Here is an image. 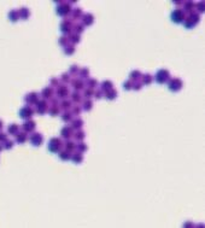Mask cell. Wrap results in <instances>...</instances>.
Here are the masks:
<instances>
[{
    "instance_id": "obj_6",
    "label": "cell",
    "mask_w": 205,
    "mask_h": 228,
    "mask_svg": "<svg viewBox=\"0 0 205 228\" xmlns=\"http://www.w3.org/2000/svg\"><path fill=\"white\" fill-rule=\"evenodd\" d=\"M182 87H183V82L179 77H173L168 81V88L172 92H179L182 89Z\"/></svg>"
},
{
    "instance_id": "obj_30",
    "label": "cell",
    "mask_w": 205,
    "mask_h": 228,
    "mask_svg": "<svg viewBox=\"0 0 205 228\" xmlns=\"http://www.w3.org/2000/svg\"><path fill=\"white\" fill-rule=\"evenodd\" d=\"M75 164H81L83 162V156H82V153H79V152H75L71 155V158H70Z\"/></svg>"
},
{
    "instance_id": "obj_55",
    "label": "cell",
    "mask_w": 205,
    "mask_h": 228,
    "mask_svg": "<svg viewBox=\"0 0 205 228\" xmlns=\"http://www.w3.org/2000/svg\"><path fill=\"white\" fill-rule=\"evenodd\" d=\"M94 97L97 99H101L102 97H104V92H102L101 89H98V91H94Z\"/></svg>"
},
{
    "instance_id": "obj_60",
    "label": "cell",
    "mask_w": 205,
    "mask_h": 228,
    "mask_svg": "<svg viewBox=\"0 0 205 228\" xmlns=\"http://www.w3.org/2000/svg\"><path fill=\"white\" fill-rule=\"evenodd\" d=\"M1 150H3V146H1V145H0V152H1Z\"/></svg>"
},
{
    "instance_id": "obj_21",
    "label": "cell",
    "mask_w": 205,
    "mask_h": 228,
    "mask_svg": "<svg viewBox=\"0 0 205 228\" xmlns=\"http://www.w3.org/2000/svg\"><path fill=\"white\" fill-rule=\"evenodd\" d=\"M18 15H19V18L23 19V21H27L29 17H30V10L28 8H20L18 10Z\"/></svg>"
},
{
    "instance_id": "obj_50",
    "label": "cell",
    "mask_w": 205,
    "mask_h": 228,
    "mask_svg": "<svg viewBox=\"0 0 205 228\" xmlns=\"http://www.w3.org/2000/svg\"><path fill=\"white\" fill-rule=\"evenodd\" d=\"M50 83H51V88H57L58 86H60V82H59V79H57V77H52L51 80H50Z\"/></svg>"
},
{
    "instance_id": "obj_9",
    "label": "cell",
    "mask_w": 205,
    "mask_h": 228,
    "mask_svg": "<svg viewBox=\"0 0 205 228\" xmlns=\"http://www.w3.org/2000/svg\"><path fill=\"white\" fill-rule=\"evenodd\" d=\"M34 113H35V111H34V109L31 108V106L25 105V106H23V108L19 110L18 116H19L20 118H23V119L27 121V119H31V117H33Z\"/></svg>"
},
{
    "instance_id": "obj_26",
    "label": "cell",
    "mask_w": 205,
    "mask_h": 228,
    "mask_svg": "<svg viewBox=\"0 0 205 228\" xmlns=\"http://www.w3.org/2000/svg\"><path fill=\"white\" fill-rule=\"evenodd\" d=\"M117 96H118V93H117V91H116L115 88L104 92V97H105L107 100H115L116 98H117Z\"/></svg>"
},
{
    "instance_id": "obj_33",
    "label": "cell",
    "mask_w": 205,
    "mask_h": 228,
    "mask_svg": "<svg viewBox=\"0 0 205 228\" xmlns=\"http://www.w3.org/2000/svg\"><path fill=\"white\" fill-rule=\"evenodd\" d=\"M152 81H153V76L151 75V74H145V75L141 76V83H142V86L144 85H147V86L151 85Z\"/></svg>"
},
{
    "instance_id": "obj_12",
    "label": "cell",
    "mask_w": 205,
    "mask_h": 228,
    "mask_svg": "<svg viewBox=\"0 0 205 228\" xmlns=\"http://www.w3.org/2000/svg\"><path fill=\"white\" fill-rule=\"evenodd\" d=\"M36 129V122L33 119H27L25 122L22 124V132L25 133V134H30V133H34Z\"/></svg>"
},
{
    "instance_id": "obj_4",
    "label": "cell",
    "mask_w": 205,
    "mask_h": 228,
    "mask_svg": "<svg viewBox=\"0 0 205 228\" xmlns=\"http://www.w3.org/2000/svg\"><path fill=\"white\" fill-rule=\"evenodd\" d=\"M47 147H49L50 152L58 153L59 151H62V149H63V141H62V139H59V138H51Z\"/></svg>"
},
{
    "instance_id": "obj_49",
    "label": "cell",
    "mask_w": 205,
    "mask_h": 228,
    "mask_svg": "<svg viewBox=\"0 0 205 228\" xmlns=\"http://www.w3.org/2000/svg\"><path fill=\"white\" fill-rule=\"evenodd\" d=\"M194 8H197V10H198L197 12L200 15V13H203V12H204V10H205V4H204L203 1L195 3V6H194Z\"/></svg>"
},
{
    "instance_id": "obj_23",
    "label": "cell",
    "mask_w": 205,
    "mask_h": 228,
    "mask_svg": "<svg viewBox=\"0 0 205 228\" xmlns=\"http://www.w3.org/2000/svg\"><path fill=\"white\" fill-rule=\"evenodd\" d=\"M71 108H72V103L70 102V100H68V99H63L59 103V109L63 110V111H69Z\"/></svg>"
},
{
    "instance_id": "obj_39",
    "label": "cell",
    "mask_w": 205,
    "mask_h": 228,
    "mask_svg": "<svg viewBox=\"0 0 205 228\" xmlns=\"http://www.w3.org/2000/svg\"><path fill=\"white\" fill-rule=\"evenodd\" d=\"M86 85H87V88H92V89H94L95 87H98V81L95 79H91V77H88L87 80H86V82H85Z\"/></svg>"
},
{
    "instance_id": "obj_28",
    "label": "cell",
    "mask_w": 205,
    "mask_h": 228,
    "mask_svg": "<svg viewBox=\"0 0 205 228\" xmlns=\"http://www.w3.org/2000/svg\"><path fill=\"white\" fill-rule=\"evenodd\" d=\"M68 40H69V44L75 46L76 44H79L81 41V36L77 35V34H74V33H71V34L68 35Z\"/></svg>"
},
{
    "instance_id": "obj_40",
    "label": "cell",
    "mask_w": 205,
    "mask_h": 228,
    "mask_svg": "<svg viewBox=\"0 0 205 228\" xmlns=\"http://www.w3.org/2000/svg\"><path fill=\"white\" fill-rule=\"evenodd\" d=\"M182 4H183V8H184V12H191V11L194 10L195 3L189 1V0H188V1H183Z\"/></svg>"
},
{
    "instance_id": "obj_1",
    "label": "cell",
    "mask_w": 205,
    "mask_h": 228,
    "mask_svg": "<svg viewBox=\"0 0 205 228\" xmlns=\"http://www.w3.org/2000/svg\"><path fill=\"white\" fill-rule=\"evenodd\" d=\"M199 22H200V15L198 12L191 11V12H188V15H186V18H184V21L182 23L186 29H192Z\"/></svg>"
},
{
    "instance_id": "obj_27",
    "label": "cell",
    "mask_w": 205,
    "mask_h": 228,
    "mask_svg": "<svg viewBox=\"0 0 205 228\" xmlns=\"http://www.w3.org/2000/svg\"><path fill=\"white\" fill-rule=\"evenodd\" d=\"M141 72L139 71V70H133V71H131V74H129V81H132V82H136V81H139V80L141 79Z\"/></svg>"
},
{
    "instance_id": "obj_45",
    "label": "cell",
    "mask_w": 205,
    "mask_h": 228,
    "mask_svg": "<svg viewBox=\"0 0 205 228\" xmlns=\"http://www.w3.org/2000/svg\"><path fill=\"white\" fill-rule=\"evenodd\" d=\"M70 110H71L70 112H71V115H72V116H80V115H81V112H82V108H81L80 105H74Z\"/></svg>"
},
{
    "instance_id": "obj_42",
    "label": "cell",
    "mask_w": 205,
    "mask_h": 228,
    "mask_svg": "<svg viewBox=\"0 0 205 228\" xmlns=\"http://www.w3.org/2000/svg\"><path fill=\"white\" fill-rule=\"evenodd\" d=\"M92 97H94V89H92V88H85L83 89V94H82V98L91 99Z\"/></svg>"
},
{
    "instance_id": "obj_53",
    "label": "cell",
    "mask_w": 205,
    "mask_h": 228,
    "mask_svg": "<svg viewBox=\"0 0 205 228\" xmlns=\"http://www.w3.org/2000/svg\"><path fill=\"white\" fill-rule=\"evenodd\" d=\"M141 88H142V83H141V82H139V81H136V82H133L132 89H134V91H140Z\"/></svg>"
},
{
    "instance_id": "obj_32",
    "label": "cell",
    "mask_w": 205,
    "mask_h": 228,
    "mask_svg": "<svg viewBox=\"0 0 205 228\" xmlns=\"http://www.w3.org/2000/svg\"><path fill=\"white\" fill-rule=\"evenodd\" d=\"M82 110H85V111H91L92 109H93V102L91 99H85L83 102H82Z\"/></svg>"
},
{
    "instance_id": "obj_5",
    "label": "cell",
    "mask_w": 205,
    "mask_h": 228,
    "mask_svg": "<svg viewBox=\"0 0 205 228\" xmlns=\"http://www.w3.org/2000/svg\"><path fill=\"white\" fill-rule=\"evenodd\" d=\"M72 21L71 19H63L62 23L59 24V30L64 36H68L69 34H71L72 31Z\"/></svg>"
},
{
    "instance_id": "obj_7",
    "label": "cell",
    "mask_w": 205,
    "mask_h": 228,
    "mask_svg": "<svg viewBox=\"0 0 205 228\" xmlns=\"http://www.w3.org/2000/svg\"><path fill=\"white\" fill-rule=\"evenodd\" d=\"M186 15L187 13L184 12L183 10L181 9H176L172 12V15H170V18H172V21L174 23H182L184 21V18H186Z\"/></svg>"
},
{
    "instance_id": "obj_10",
    "label": "cell",
    "mask_w": 205,
    "mask_h": 228,
    "mask_svg": "<svg viewBox=\"0 0 205 228\" xmlns=\"http://www.w3.org/2000/svg\"><path fill=\"white\" fill-rule=\"evenodd\" d=\"M57 94V98L58 99H66L68 97H69V94H70V91H69V87L68 86H65V85H60V86H58L57 88H56V92H54Z\"/></svg>"
},
{
    "instance_id": "obj_18",
    "label": "cell",
    "mask_w": 205,
    "mask_h": 228,
    "mask_svg": "<svg viewBox=\"0 0 205 228\" xmlns=\"http://www.w3.org/2000/svg\"><path fill=\"white\" fill-rule=\"evenodd\" d=\"M70 102L74 103L75 105H79L80 103L83 102V98H82V96L80 94V92H72L70 93Z\"/></svg>"
},
{
    "instance_id": "obj_46",
    "label": "cell",
    "mask_w": 205,
    "mask_h": 228,
    "mask_svg": "<svg viewBox=\"0 0 205 228\" xmlns=\"http://www.w3.org/2000/svg\"><path fill=\"white\" fill-rule=\"evenodd\" d=\"M76 150H77L79 153H83L88 150V146L85 143H77L76 144Z\"/></svg>"
},
{
    "instance_id": "obj_3",
    "label": "cell",
    "mask_w": 205,
    "mask_h": 228,
    "mask_svg": "<svg viewBox=\"0 0 205 228\" xmlns=\"http://www.w3.org/2000/svg\"><path fill=\"white\" fill-rule=\"evenodd\" d=\"M56 11H57V15H58V16H60V17H66V16H69L70 13H71L72 9H71L70 3H68V1H60V3L57 5Z\"/></svg>"
},
{
    "instance_id": "obj_41",
    "label": "cell",
    "mask_w": 205,
    "mask_h": 228,
    "mask_svg": "<svg viewBox=\"0 0 205 228\" xmlns=\"http://www.w3.org/2000/svg\"><path fill=\"white\" fill-rule=\"evenodd\" d=\"M79 75L81 76V80H83V79L87 80L88 77H90V69L88 68H80Z\"/></svg>"
},
{
    "instance_id": "obj_2",
    "label": "cell",
    "mask_w": 205,
    "mask_h": 228,
    "mask_svg": "<svg viewBox=\"0 0 205 228\" xmlns=\"http://www.w3.org/2000/svg\"><path fill=\"white\" fill-rule=\"evenodd\" d=\"M170 79H172V77H170V72L167 69H159L158 71L156 72V75L153 76V80L157 83H159V85L168 83V81Z\"/></svg>"
},
{
    "instance_id": "obj_35",
    "label": "cell",
    "mask_w": 205,
    "mask_h": 228,
    "mask_svg": "<svg viewBox=\"0 0 205 228\" xmlns=\"http://www.w3.org/2000/svg\"><path fill=\"white\" fill-rule=\"evenodd\" d=\"M9 19L12 23H16L19 19V15H18V10H11L9 12Z\"/></svg>"
},
{
    "instance_id": "obj_58",
    "label": "cell",
    "mask_w": 205,
    "mask_h": 228,
    "mask_svg": "<svg viewBox=\"0 0 205 228\" xmlns=\"http://www.w3.org/2000/svg\"><path fill=\"white\" fill-rule=\"evenodd\" d=\"M3 127H4V123H3V121L0 119V132L3 130Z\"/></svg>"
},
{
    "instance_id": "obj_17",
    "label": "cell",
    "mask_w": 205,
    "mask_h": 228,
    "mask_svg": "<svg viewBox=\"0 0 205 228\" xmlns=\"http://www.w3.org/2000/svg\"><path fill=\"white\" fill-rule=\"evenodd\" d=\"M82 25L83 27H90V25H92L93 23H94V16L92 15V13H86V15H83L82 16Z\"/></svg>"
},
{
    "instance_id": "obj_22",
    "label": "cell",
    "mask_w": 205,
    "mask_h": 228,
    "mask_svg": "<svg viewBox=\"0 0 205 228\" xmlns=\"http://www.w3.org/2000/svg\"><path fill=\"white\" fill-rule=\"evenodd\" d=\"M63 147H64L65 151L71 153V152H74L75 150H76V144H75L72 140H66L65 143H63Z\"/></svg>"
},
{
    "instance_id": "obj_11",
    "label": "cell",
    "mask_w": 205,
    "mask_h": 228,
    "mask_svg": "<svg viewBox=\"0 0 205 228\" xmlns=\"http://www.w3.org/2000/svg\"><path fill=\"white\" fill-rule=\"evenodd\" d=\"M35 110L39 115H45V113H47V111H49V103H47V100H44V99H40L39 102L35 104Z\"/></svg>"
},
{
    "instance_id": "obj_56",
    "label": "cell",
    "mask_w": 205,
    "mask_h": 228,
    "mask_svg": "<svg viewBox=\"0 0 205 228\" xmlns=\"http://www.w3.org/2000/svg\"><path fill=\"white\" fill-rule=\"evenodd\" d=\"M6 140H8V134L0 132V144H4Z\"/></svg>"
},
{
    "instance_id": "obj_31",
    "label": "cell",
    "mask_w": 205,
    "mask_h": 228,
    "mask_svg": "<svg viewBox=\"0 0 205 228\" xmlns=\"http://www.w3.org/2000/svg\"><path fill=\"white\" fill-rule=\"evenodd\" d=\"M28 140V134H25L23 132H19L16 135V143L17 144H24Z\"/></svg>"
},
{
    "instance_id": "obj_14",
    "label": "cell",
    "mask_w": 205,
    "mask_h": 228,
    "mask_svg": "<svg viewBox=\"0 0 205 228\" xmlns=\"http://www.w3.org/2000/svg\"><path fill=\"white\" fill-rule=\"evenodd\" d=\"M70 85L72 86V88H74L75 92H80L82 89H85V81H83V80H81V79H76V77L72 79L70 81Z\"/></svg>"
},
{
    "instance_id": "obj_19",
    "label": "cell",
    "mask_w": 205,
    "mask_h": 228,
    "mask_svg": "<svg viewBox=\"0 0 205 228\" xmlns=\"http://www.w3.org/2000/svg\"><path fill=\"white\" fill-rule=\"evenodd\" d=\"M70 123H71L70 128L72 130H80V129H82V127H83V121L81 118H72Z\"/></svg>"
},
{
    "instance_id": "obj_15",
    "label": "cell",
    "mask_w": 205,
    "mask_h": 228,
    "mask_svg": "<svg viewBox=\"0 0 205 228\" xmlns=\"http://www.w3.org/2000/svg\"><path fill=\"white\" fill-rule=\"evenodd\" d=\"M72 134H74V130L70 128L69 126H65L60 130V138L65 139V140H70V138H72Z\"/></svg>"
},
{
    "instance_id": "obj_29",
    "label": "cell",
    "mask_w": 205,
    "mask_h": 228,
    "mask_svg": "<svg viewBox=\"0 0 205 228\" xmlns=\"http://www.w3.org/2000/svg\"><path fill=\"white\" fill-rule=\"evenodd\" d=\"M60 118H62V121H63V122L69 123V122H71V121H72L74 116L71 115L70 111H63V112L60 113Z\"/></svg>"
},
{
    "instance_id": "obj_57",
    "label": "cell",
    "mask_w": 205,
    "mask_h": 228,
    "mask_svg": "<svg viewBox=\"0 0 205 228\" xmlns=\"http://www.w3.org/2000/svg\"><path fill=\"white\" fill-rule=\"evenodd\" d=\"M192 226H193V225L191 223V222H187L186 225H184V227H183V228H192Z\"/></svg>"
},
{
    "instance_id": "obj_44",
    "label": "cell",
    "mask_w": 205,
    "mask_h": 228,
    "mask_svg": "<svg viewBox=\"0 0 205 228\" xmlns=\"http://www.w3.org/2000/svg\"><path fill=\"white\" fill-rule=\"evenodd\" d=\"M79 71H80L79 65L74 64V65H71L69 68V72H68V74H69L70 76H76V75H79Z\"/></svg>"
},
{
    "instance_id": "obj_25",
    "label": "cell",
    "mask_w": 205,
    "mask_h": 228,
    "mask_svg": "<svg viewBox=\"0 0 205 228\" xmlns=\"http://www.w3.org/2000/svg\"><path fill=\"white\" fill-rule=\"evenodd\" d=\"M70 15H71V18L74 19V21H77V19L82 18V16H83V11H82V9H80V8H76L71 11Z\"/></svg>"
},
{
    "instance_id": "obj_13",
    "label": "cell",
    "mask_w": 205,
    "mask_h": 228,
    "mask_svg": "<svg viewBox=\"0 0 205 228\" xmlns=\"http://www.w3.org/2000/svg\"><path fill=\"white\" fill-rule=\"evenodd\" d=\"M39 94L36 92H30V93H28L25 97H24V102L28 104L29 106H31V105H35L38 102H39Z\"/></svg>"
},
{
    "instance_id": "obj_51",
    "label": "cell",
    "mask_w": 205,
    "mask_h": 228,
    "mask_svg": "<svg viewBox=\"0 0 205 228\" xmlns=\"http://www.w3.org/2000/svg\"><path fill=\"white\" fill-rule=\"evenodd\" d=\"M58 42H59L60 46H63V47L68 46V45H69V40H68V36H64V35L60 36L59 40H58Z\"/></svg>"
},
{
    "instance_id": "obj_24",
    "label": "cell",
    "mask_w": 205,
    "mask_h": 228,
    "mask_svg": "<svg viewBox=\"0 0 205 228\" xmlns=\"http://www.w3.org/2000/svg\"><path fill=\"white\" fill-rule=\"evenodd\" d=\"M72 138L76 140L77 143H83V140H85V138H86V133L82 130V129L76 130V132L72 134Z\"/></svg>"
},
{
    "instance_id": "obj_47",
    "label": "cell",
    "mask_w": 205,
    "mask_h": 228,
    "mask_svg": "<svg viewBox=\"0 0 205 228\" xmlns=\"http://www.w3.org/2000/svg\"><path fill=\"white\" fill-rule=\"evenodd\" d=\"M47 112H49L52 117H56V116H58L59 113H60V109L59 108H52V106H50L49 111H47Z\"/></svg>"
},
{
    "instance_id": "obj_37",
    "label": "cell",
    "mask_w": 205,
    "mask_h": 228,
    "mask_svg": "<svg viewBox=\"0 0 205 228\" xmlns=\"http://www.w3.org/2000/svg\"><path fill=\"white\" fill-rule=\"evenodd\" d=\"M70 81H71V77H70V75L68 72H64V74H62L60 75V77H59V82L60 83H63V85H68V83H70Z\"/></svg>"
},
{
    "instance_id": "obj_52",
    "label": "cell",
    "mask_w": 205,
    "mask_h": 228,
    "mask_svg": "<svg viewBox=\"0 0 205 228\" xmlns=\"http://www.w3.org/2000/svg\"><path fill=\"white\" fill-rule=\"evenodd\" d=\"M13 145H15V143H13L12 140H9V139H8V140H6V141L4 143V146H3V147H4L5 150H11L12 147H13Z\"/></svg>"
},
{
    "instance_id": "obj_59",
    "label": "cell",
    "mask_w": 205,
    "mask_h": 228,
    "mask_svg": "<svg viewBox=\"0 0 205 228\" xmlns=\"http://www.w3.org/2000/svg\"><path fill=\"white\" fill-rule=\"evenodd\" d=\"M182 3H183V1H174V4H175V5H177V6H179L180 4H182Z\"/></svg>"
},
{
    "instance_id": "obj_54",
    "label": "cell",
    "mask_w": 205,
    "mask_h": 228,
    "mask_svg": "<svg viewBox=\"0 0 205 228\" xmlns=\"http://www.w3.org/2000/svg\"><path fill=\"white\" fill-rule=\"evenodd\" d=\"M132 86H133V82L128 80V81H126L124 83H123V88L127 89V91H131L132 89Z\"/></svg>"
},
{
    "instance_id": "obj_16",
    "label": "cell",
    "mask_w": 205,
    "mask_h": 228,
    "mask_svg": "<svg viewBox=\"0 0 205 228\" xmlns=\"http://www.w3.org/2000/svg\"><path fill=\"white\" fill-rule=\"evenodd\" d=\"M53 94H54V89L51 88V87H45V88L41 91V97H42L44 100H50L51 98H53Z\"/></svg>"
},
{
    "instance_id": "obj_34",
    "label": "cell",
    "mask_w": 205,
    "mask_h": 228,
    "mask_svg": "<svg viewBox=\"0 0 205 228\" xmlns=\"http://www.w3.org/2000/svg\"><path fill=\"white\" fill-rule=\"evenodd\" d=\"M113 88V83L110 81V80H105V81L101 82V91L102 92H106V91H110Z\"/></svg>"
},
{
    "instance_id": "obj_48",
    "label": "cell",
    "mask_w": 205,
    "mask_h": 228,
    "mask_svg": "<svg viewBox=\"0 0 205 228\" xmlns=\"http://www.w3.org/2000/svg\"><path fill=\"white\" fill-rule=\"evenodd\" d=\"M49 103V106H52V108H59V99L58 98H51Z\"/></svg>"
},
{
    "instance_id": "obj_38",
    "label": "cell",
    "mask_w": 205,
    "mask_h": 228,
    "mask_svg": "<svg viewBox=\"0 0 205 228\" xmlns=\"http://www.w3.org/2000/svg\"><path fill=\"white\" fill-rule=\"evenodd\" d=\"M85 31V27L82 25V24H74L72 25V31L71 33H74V34H77V35H81L82 33Z\"/></svg>"
},
{
    "instance_id": "obj_36",
    "label": "cell",
    "mask_w": 205,
    "mask_h": 228,
    "mask_svg": "<svg viewBox=\"0 0 205 228\" xmlns=\"http://www.w3.org/2000/svg\"><path fill=\"white\" fill-rule=\"evenodd\" d=\"M58 157H59V159H62V160H64V162H65V160H69L71 158V153L65 151V150H62V151L58 152Z\"/></svg>"
},
{
    "instance_id": "obj_20",
    "label": "cell",
    "mask_w": 205,
    "mask_h": 228,
    "mask_svg": "<svg viewBox=\"0 0 205 228\" xmlns=\"http://www.w3.org/2000/svg\"><path fill=\"white\" fill-rule=\"evenodd\" d=\"M19 132H20V127H19L17 123H11V124H9V127H8V134L16 137Z\"/></svg>"
},
{
    "instance_id": "obj_8",
    "label": "cell",
    "mask_w": 205,
    "mask_h": 228,
    "mask_svg": "<svg viewBox=\"0 0 205 228\" xmlns=\"http://www.w3.org/2000/svg\"><path fill=\"white\" fill-rule=\"evenodd\" d=\"M28 140L30 141V144L33 146H35V147H39V146H41V145L44 144V137H42V134H40L38 132L31 133L30 135H29V138H28Z\"/></svg>"
},
{
    "instance_id": "obj_43",
    "label": "cell",
    "mask_w": 205,
    "mask_h": 228,
    "mask_svg": "<svg viewBox=\"0 0 205 228\" xmlns=\"http://www.w3.org/2000/svg\"><path fill=\"white\" fill-rule=\"evenodd\" d=\"M75 51H76V47H75V46H72V45H70V44L64 47V53H65L66 56H71V55H74Z\"/></svg>"
}]
</instances>
